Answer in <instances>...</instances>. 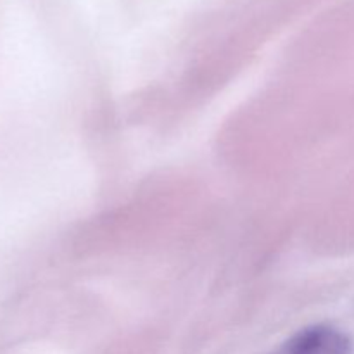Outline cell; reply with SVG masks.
Returning a JSON list of instances; mask_svg holds the SVG:
<instances>
[{
    "label": "cell",
    "mask_w": 354,
    "mask_h": 354,
    "mask_svg": "<svg viewBox=\"0 0 354 354\" xmlns=\"http://www.w3.org/2000/svg\"><path fill=\"white\" fill-rule=\"evenodd\" d=\"M282 354H353L351 339L328 325L301 330L286 346Z\"/></svg>",
    "instance_id": "cell-1"
}]
</instances>
